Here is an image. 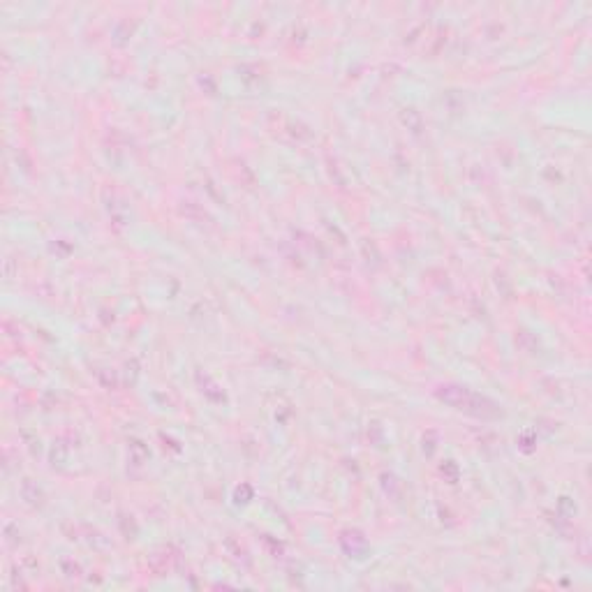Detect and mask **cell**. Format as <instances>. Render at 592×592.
<instances>
[{"label":"cell","instance_id":"6da1fadb","mask_svg":"<svg viewBox=\"0 0 592 592\" xmlns=\"http://www.w3.org/2000/svg\"><path fill=\"white\" fill-rule=\"evenodd\" d=\"M438 398L444 403H449L456 410H461L470 417H479V419H498L500 417V407L495 405L488 398L479 396L477 391H470L465 387H440L438 389Z\"/></svg>","mask_w":592,"mask_h":592}]
</instances>
